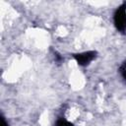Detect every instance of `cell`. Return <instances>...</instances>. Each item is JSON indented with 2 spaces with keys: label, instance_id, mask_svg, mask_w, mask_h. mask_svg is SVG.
<instances>
[{
  "label": "cell",
  "instance_id": "obj_2",
  "mask_svg": "<svg viewBox=\"0 0 126 126\" xmlns=\"http://www.w3.org/2000/svg\"><path fill=\"white\" fill-rule=\"evenodd\" d=\"M96 57V52L95 51H84L81 53L74 54V58L76 62L81 65V66H87L89 65L94 58Z\"/></svg>",
  "mask_w": 126,
  "mask_h": 126
},
{
  "label": "cell",
  "instance_id": "obj_1",
  "mask_svg": "<svg viewBox=\"0 0 126 126\" xmlns=\"http://www.w3.org/2000/svg\"><path fill=\"white\" fill-rule=\"evenodd\" d=\"M113 23L119 32H123L126 31V3L116 9L113 15Z\"/></svg>",
  "mask_w": 126,
  "mask_h": 126
},
{
  "label": "cell",
  "instance_id": "obj_3",
  "mask_svg": "<svg viewBox=\"0 0 126 126\" xmlns=\"http://www.w3.org/2000/svg\"><path fill=\"white\" fill-rule=\"evenodd\" d=\"M56 126H73V125L70 122H68L67 120H65V119H59L56 122Z\"/></svg>",
  "mask_w": 126,
  "mask_h": 126
},
{
  "label": "cell",
  "instance_id": "obj_5",
  "mask_svg": "<svg viewBox=\"0 0 126 126\" xmlns=\"http://www.w3.org/2000/svg\"><path fill=\"white\" fill-rule=\"evenodd\" d=\"M1 126H8V123L6 122V120L3 116H1Z\"/></svg>",
  "mask_w": 126,
  "mask_h": 126
},
{
  "label": "cell",
  "instance_id": "obj_4",
  "mask_svg": "<svg viewBox=\"0 0 126 126\" xmlns=\"http://www.w3.org/2000/svg\"><path fill=\"white\" fill-rule=\"evenodd\" d=\"M120 73H121L122 77L126 80V61L122 63V65H121V67H120Z\"/></svg>",
  "mask_w": 126,
  "mask_h": 126
}]
</instances>
